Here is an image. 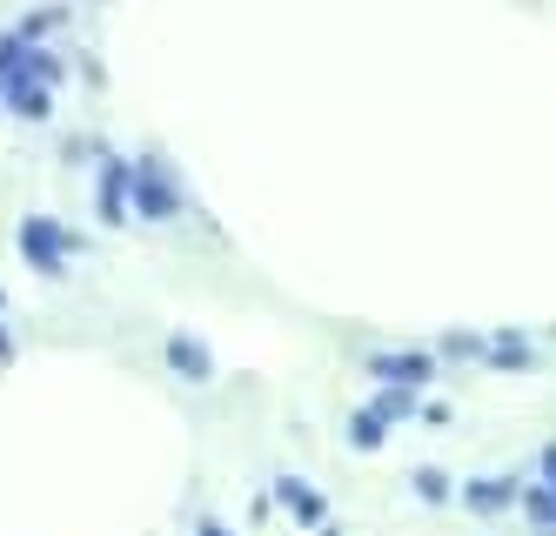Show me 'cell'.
<instances>
[{"instance_id": "14", "label": "cell", "mask_w": 556, "mask_h": 536, "mask_svg": "<svg viewBox=\"0 0 556 536\" xmlns=\"http://www.w3.org/2000/svg\"><path fill=\"white\" fill-rule=\"evenodd\" d=\"M536 470H543V489L556 497V442H543V457H536Z\"/></svg>"}, {"instance_id": "11", "label": "cell", "mask_w": 556, "mask_h": 536, "mask_svg": "<svg viewBox=\"0 0 556 536\" xmlns=\"http://www.w3.org/2000/svg\"><path fill=\"white\" fill-rule=\"evenodd\" d=\"M21 61H27V40L21 34H0V108H8V88H14Z\"/></svg>"}, {"instance_id": "1", "label": "cell", "mask_w": 556, "mask_h": 536, "mask_svg": "<svg viewBox=\"0 0 556 536\" xmlns=\"http://www.w3.org/2000/svg\"><path fill=\"white\" fill-rule=\"evenodd\" d=\"M21 255H27V269L61 275L67 255H74V235H67L54 215H27V222H21Z\"/></svg>"}, {"instance_id": "5", "label": "cell", "mask_w": 556, "mask_h": 536, "mask_svg": "<svg viewBox=\"0 0 556 536\" xmlns=\"http://www.w3.org/2000/svg\"><path fill=\"white\" fill-rule=\"evenodd\" d=\"M463 503L476 516H503L509 503H523V483L516 476H476V483H463Z\"/></svg>"}, {"instance_id": "2", "label": "cell", "mask_w": 556, "mask_h": 536, "mask_svg": "<svg viewBox=\"0 0 556 536\" xmlns=\"http://www.w3.org/2000/svg\"><path fill=\"white\" fill-rule=\"evenodd\" d=\"M135 215L141 222H175L181 215V188L162 161H135Z\"/></svg>"}, {"instance_id": "13", "label": "cell", "mask_w": 556, "mask_h": 536, "mask_svg": "<svg viewBox=\"0 0 556 536\" xmlns=\"http://www.w3.org/2000/svg\"><path fill=\"white\" fill-rule=\"evenodd\" d=\"M376 409H382L389 423H395V416H409V409H416V389H382V396H376Z\"/></svg>"}, {"instance_id": "12", "label": "cell", "mask_w": 556, "mask_h": 536, "mask_svg": "<svg viewBox=\"0 0 556 536\" xmlns=\"http://www.w3.org/2000/svg\"><path fill=\"white\" fill-rule=\"evenodd\" d=\"M409 483H416V497H422V503H450V497H456V483H450L443 470H416Z\"/></svg>"}, {"instance_id": "15", "label": "cell", "mask_w": 556, "mask_h": 536, "mask_svg": "<svg viewBox=\"0 0 556 536\" xmlns=\"http://www.w3.org/2000/svg\"><path fill=\"white\" fill-rule=\"evenodd\" d=\"M194 536H235L228 523H215V516H202V523H194Z\"/></svg>"}, {"instance_id": "17", "label": "cell", "mask_w": 556, "mask_h": 536, "mask_svg": "<svg viewBox=\"0 0 556 536\" xmlns=\"http://www.w3.org/2000/svg\"><path fill=\"white\" fill-rule=\"evenodd\" d=\"M0 315H8V296H0Z\"/></svg>"}, {"instance_id": "16", "label": "cell", "mask_w": 556, "mask_h": 536, "mask_svg": "<svg viewBox=\"0 0 556 536\" xmlns=\"http://www.w3.org/2000/svg\"><path fill=\"white\" fill-rule=\"evenodd\" d=\"M0 362H14V336H8V328H0Z\"/></svg>"}, {"instance_id": "3", "label": "cell", "mask_w": 556, "mask_h": 536, "mask_svg": "<svg viewBox=\"0 0 556 536\" xmlns=\"http://www.w3.org/2000/svg\"><path fill=\"white\" fill-rule=\"evenodd\" d=\"M94 215H101L108 228H122V222L135 215V161H122V154H108V161H101V182H94Z\"/></svg>"}, {"instance_id": "7", "label": "cell", "mask_w": 556, "mask_h": 536, "mask_svg": "<svg viewBox=\"0 0 556 536\" xmlns=\"http://www.w3.org/2000/svg\"><path fill=\"white\" fill-rule=\"evenodd\" d=\"M162 356L181 369V383H208V376H215V356L194 342V336H168V342H162Z\"/></svg>"}, {"instance_id": "8", "label": "cell", "mask_w": 556, "mask_h": 536, "mask_svg": "<svg viewBox=\"0 0 556 536\" xmlns=\"http://www.w3.org/2000/svg\"><path fill=\"white\" fill-rule=\"evenodd\" d=\"M8 108H14L21 121H48V80H27V74H14Z\"/></svg>"}, {"instance_id": "9", "label": "cell", "mask_w": 556, "mask_h": 536, "mask_svg": "<svg viewBox=\"0 0 556 536\" xmlns=\"http://www.w3.org/2000/svg\"><path fill=\"white\" fill-rule=\"evenodd\" d=\"M349 442H355V449H382V442H389V416H382L376 402H369V409H355V423H349Z\"/></svg>"}, {"instance_id": "4", "label": "cell", "mask_w": 556, "mask_h": 536, "mask_svg": "<svg viewBox=\"0 0 556 536\" xmlns=\"http://www.w3.org/2000/svg\"><path fill=\"white\" fill-rule=\"evenodd\" d=\"M369 376H382V389H422V383L435 376V362L416 356V349H389V356L369 362Z\"/></svg>"}, {"instance_id": "10", "label": "cell", "mask_w": 556, "mask_h": 536, "mask_svg": "<svg viewBox=\"0 0 556 536\" xmlns=\"http://www.w3.org/2000/svg\"><path fill=\"white\" fill-rule=\"evenodd\" d=\"M523 516H530L536 536H556V497H549L543 483H523Z\"/></svg>"}, {"instance_id": "6", "label": "cell", "mask_w": 556, "mask_h": 536, "mask_svg": "<svg viewBox=\"0 0 556 536\" xmlns=\"http://www.w3.org/2000/svg\"><path fill=\"white\" fill-rule=\"evenodd\" d=\"M275 503H282V510H289L295 523H308V529H315V523L329 516V503H323V489H308L302 476H282V483H275Z\"/></svg>"}]
</instances>
